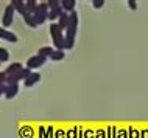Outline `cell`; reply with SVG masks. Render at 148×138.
Wrapping results in <instances>:
<instances>
[{
    "label": "cell",
    "instance_id": "6da1fadb",
    "mask_svg": "<svg viewBox=\"0 0 148 138\" xmlns=\"http://www.w3.org/2000/svg\"><path fill=\"white\" fill-rule=\"evenodd\" d=\"M78 22H79V16L77 11L69 14V25L67 30L64 31V37H66V50H72L75 47V37L78 33Z\"/></svg>",
    "mask_w": 148,
    "mask_h": 138
},
{
    "label": "cell",
    "instance_id": "7a4b0ae2",
    "mask_svg": "<svg viewBox=\"0 0 148 138\" xmlns=\"http://www.w3.org/2000/svg\"><path fill=\"white\" fill-rule=\"evenodd\" d=\"M50 36H51V42H53V48L64 51L66 50V37H64V31L59 28V25L56 22L50 23Z\"/></svg>",
    "mask_w": 148,
    "mask_h": 138
},
{
    "label": "cell",
    "instance_id": "3957f363",
    "mask_svg": "<svg viewBox=\"0 0 148 138\" xmlns=\"http://www.w3.org/2000/svg\"><path fill=\"white\" fill-rule=\"evenodd\" d=\"M47 3H49V20H53V23L58 22L59 16L64 13L61 2L59 0H47Z\"/></svg>",
    "mask_w": 148,
    "mask_h": 138
},
{
    "label": "cell",
    "instance_id": "277c9868",
    "mask_svg": "<svg viewBox=\"0 0 148 138\" xmlns=\"http://www.w3.org/2000/svg\"><path fill=\"white\" fill-rule=\"evenodd\" d=\"M34 19L38 22V25H42L49 20V3L47 2H39V6L34 13Z\"/></svg>",
    "mask_w": 148,
    "mask_h": 138
},
{
    "label": "cell",
    "instance_id": "5b68a950",
    "mask_svg": "<svg viewBox=\"0 0 148 138\" xmlns=\"http://www.w3.org/2000/svg\"><path fill=\"white\" fill-rule=\"evenodd\" d=\"M14 13H16V9H14V6L11 5V3L5 6V11H3V16H2V26H3V28L8 30L11 25H13Z\"/></svg>",
    "mask_w": 148,
    "mask_h": 138
},
{
    "label": "cell",
    "instance_id": "8992f818",
    "mask_svg": "<svg viewBox=\"0 0 148 138\" xmlns=\"http://www.w3.org/2000/svg\"><path fill=\"white\" fill-rule=\"evenodd\" d=\"M47 62V59L45 57H42V56H39V54H36V56H31V57H28L27 59V64H25V67L28 70H36V68H39V67H42L44 64Z\"/></svg>",
    "mask_w": 148,
    "mask_h": 138
},
{
    "label": "cell",
    "instance_id": "52a82bcc",
    "mask_svg": "<svg viewBox=\"0 0 148 138\" xmlns=\"http://www.w3.org/2000/svg\"><path fill=\"white\" fill-rule=\"evenodd\" d=\"M11 5L14 6L16 13H19V14L22 16V17L28 16V9H27V2H23V0H13V2H11Z\"/></svg>",
    "mask_w": 148,
    "mask_h": 138
},
{
    "label": "cell",
    "instance_id": "ba28073f",
    "mask_svg": "<svg viewBox=\"0 0 148 138\" xmlns=\"http://www.w3.org/2000/svg\"><path fill=\"white\" fill-rule=\"evenodd\" d=\"M0 39L10 42V44H16V42H17V36H16L14 33H11L10 30L3 28V26H0Z\"/></svg>",
    "mask_w": 148,
    "mask_h": 138
},
{
    "label": "cell",
    "instance_id": "9c48e42d",
    "mask_svg": "<svg viewBox=\"0 0 148 138\" xmlns=\"http://www.w3.org/2000/svg\"><path fill=\"white\" fill-rule=\"evenodd\" d=\"M39 81H41V74H39L38 72H31L30 76L23 81V85H25L27 89H30V87H34Z\"/></svg>",
    "mask_w": 148,
    "mask_h": 138
},
{
    "label": "cell",
    "instance_id": "30bf717a",
    "mask_svg": "<svg viewBox=\"0 0 148 138\" xmlns=\"http://www.w3.org/2000/svg\"><path fill=\"white\" fill-rule=\"evenodd\" d=\"M61 6H62V11L67 14L73 13L75 11V6H77V2L75 0H61Z\"/></svg>",
    "mask_w": 148,
    "mask_h": 138
},
{
    "label": "cell",
    "instance_id": "8fae6325",
    "mask_svg": "<svg viewBox=\"0 0 148 138\" xmlns=\"http://www.w3.org/2000/svg\"><path fill=\"white\" fill-rule=\"evenodd\" d=\"M17 93H19V84L6 85V92H5V98H6V99H13Z\"/></svg>",
    "mask_w": 148,
    "mask_h": 138
},
{
    "label": "cell",
    "instance_id": "7c38bea8",
    "mask_svg": "<svg viewBox=\"0 0 148 138\" xmlns=\"http://www.w3.org/2000/svg\"><path fill=\"white\" fill-rule=\"evenodd\" d=\"M53 53H55V48H53V47H50V45L41 47V48H39V51H38L39 56H42V57H45V59H50Z\"/></svg>",
    "mask_w": 148,
    "mask_h": 138
},
{
    "label": "cell",
    "instance_id": "4fadbf2b",
    "mask_svg": "<svg viewBox=\"0 0 148 138\" xmlns=\"http://www.w3.org/2000/svg\"><path fill=\"white\" fill-rule=\"evenodd\" d=\"M23 67L21 62H13V64H10L6 67V70H5V73H6V76H10V74H14L16 72H19V70H22Z\"/></svg>",
    "mask_w": 148,
    "mask_h": 138
},
{
    "label": "cell",
    "instance_id": "5bb4252c",
    "mask_svg": "<svg viewBox=\"0 0 148 138\" xmlns=\"http://www.w3.org/2000/svg\"><path fill=\"white\" fill-rule=\"evenodd\" d=\"M58 25H59V28H61L62 31H66L67 30V25H69V14L67 13H62L61 16H59V19H58Z\"/></svg>",
    "mask_w": 148,
    "mask_h": 138
},
{
    "label": "cell",
    "instance_id": "9a60e30c",
    "mask_svg": "<svg viewBox=\"0 0 148 138\" xmlns=\"http://www.w3.org/2000/svg\"><path fill=\"white\" fill-rule=\"evenodd\" d=\"M23 22H25V25H27V26H30V28H36V26H39L33 14L25 16V17H23Z\"/></svg>",
    "mask_w": 148,
    "mask_h": 138
},
{
    "label": "cell",
    "instance_id": "2e32d148",
    "mask_svg": "<svg viewBox=\"0 0 148 138\" xmlns=\"http://www.w3.org/2000/svg\"><path fill=\"white\" fill-rule=\"evenodd\" d=\"M38 6H39V2H36V0H27V9H28V14L34 16Z\"/></svg>",
    "mask_w": 148,
    "mask_h": 138
},
{
    "label": "cell",
    "instance_id": "e0dca14e",
    "mask_svg": "<svg viewBox=\"0 0 148 138\" xmlns=\"http://www.w3.org/2000/svg\"><path fill=\"white\" fill-rule=\"evenodd\" d=\"M8 61H10V51L0 47V62H8Z\"/></svg>",
    "mask_w": 148,
    "mask_h": 138
},
{
    "label": "cell",
    "instance_id": "ac0fdd59",
    "mask_svg": "<svg viewBox=\"0 0 148 138\" xmlns=\"http://www.w3.org/2000/svg\"><path fill=\"white\" fill-rule=\"evenodd\" d=\"M64 57H66V54H64V51L55 50V53L51 54V57H50V59H51V61H56V62H58V61H62Z\"/></svg>",
    "mask_w": 148,
    "mask_h": 138
},
{
    "label": "cell",
    "instance_id": "d6986e66",
    "mask_svg": "<svg viewBox=\"0 0 148 138\" xmlns=\"http://www.w3.org/2000/svg\"><path fill=\"white\" fill-rule=\"evenodd\" d=\"M105 0H92V6L95 8V9H100V8L105 6Z\"/></svg>",
    "mask_w": 148,
    "mask_h": 138
},
{
    "label": "cell",
    "instance_id": "ffe728a7",
    "mask_svg": "<svg viewBox=\"0 0 148 138\" xmlns=\"http://www.w3.org/2000/svg\"><path fill=\"white\" fill-rule=\"evenodd\" d=\"M6 85V73L5 72H0V87Z\"/></svg>",
    "mask_w": 148,
    "mask_h": 138
},
{
    "label": "cell",
    "instance_id": "44dd1931",
    "mask_svg": "<svg viewBox=\"0 0 148 138\" xmlns=\"http://www.w3.org/2000/svg\"><path fill=\"white\" fill-rule=\"evenodd\" d=\"M128 6H130V9L136 11L137 9V2H136V0H128Z\"/></svg>",
    "mask_w": 148,
    "mask_h": 138
},
{
    "label": "cell",
    "instance_id": "7402d4cb",
    "mask_svg": "<svg viewBox=\"0 0 148 138\" xmlns=\"http://www.w3.org/2000/svg\"><path fill=\"white\" fill-rule=\"evenodd\" d=\"M5 92H6V85H3V87H0V96H5Z\"/></svg>",
    "mask_w": 148,
    "mask_h": 138
},
{
    "label": "cell",
    "instance_id": "603a6c76",
    "mask_svg": "<svg viewBox=\"0 0 148 138\" xmlns=\"http://www.w3.org/2000/svg\"><path fill=\"white\" fill-rule=\"evenodd\" d=\"M0 64H2V62H0Z\"/></svg>",
    "mask_w": 148,
    "mask_h": 138
}]
</instances>
